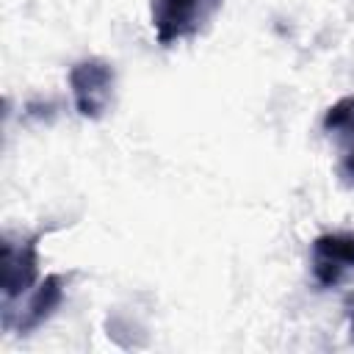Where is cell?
<instances>
[{"label":"cell","mask_w":354,"mask_h":354,"mask_svg":"<svg viewBox=\"0 0 354 354\" xmlns=\"http://www.w3.org/2000/svg\"><path fill=\"white\" fill-rule=\"evenodd\" d=\"M64 288H66L64 274H50V277H44V279L36 285L33 296L28 299V304L17 313V318H11V321L6 324V329H17L19 335H30L33 329H39V326L58 310V304L64 301Z\"/></svg>","instance_id":"cell-5"},{"label":"cell","mask_w":354,"mask_h":354,"mask_svg":"<svg viewBox=\"0 0 354 354\" xmlns=\"http://www.w3.org/2000/svg\"><path fill=\"white\" fill-rule=\"evenodd\" d=\"M346 307H348V324H351V337H354V299H348Z\"/></svg>","instance_id":"cell-7"},{"label":"cell","mask_w":354,"mask_h":354,"mask_svg":"<svg viewBox=\"0 0 354 354\" xmlns=\"http://www.w3.org/2000/svg\"><path fill=\"white\" fill-rule=\"evenodd\" d=\"M313 279L321 290L337 288L354 271V232H324L313 241Z\"/></svg>","instance_id":"cell-4"},{"label":"cell","mask_w":354,"mask_h":354,"mask_svg":"<svg viewBox=\"0 0 354 354\" xmlns=\"http://www.w3.org/2000/svg\"><path fill=\"white\" fill-rule=\"evenodd\" d=\"M224 0H149L152 28L163 47L194 39L216 17Z\"/></svg>","instance_id":"cell-1"},{"label":"cell","mask_w":354,"mask_h":354,"mask_svg":"<svg viewBox=\"0 0 354 354\" xmlns=\"http://www.w3.org/2000/svg\"><path fill=\"white\" fill-rule=\"evenodd\" d=\"M116 72L102 58H83L69 69V88L75 111L83 119H102L113 102Z\"/></svg>","instance_id":"cell-2"},{"label":"cell","mask_w":354,"mask_h":354,"mask_svg":"<svg viewBox=\"0 0 354 354\" xmlns=\"http://www.w3.org/2000/svg\"><path fill=\"white\" fill-rule=\"evenodd\" d=\"M324 133L335 136L340 141V163H337V174L343 180V185L354 188V94L337 100L321 122Z\"/></svg>","instance_id":"cell-6"},{"label":"cell","mask_w":354,"mask_h":354,"mask_svg":"<svg viewBox=\"0 0 354 354\" xmlns=\"http://www.w3.org/2000/svg\"><path fill=\"white\" fill-rule=\"evenodd\" d=\"M39 241L41 232H33L28 238H3V304H11L25 290H30L39 279Z\"/></svg>","instance_id":"cell-3"}]
</instances>
